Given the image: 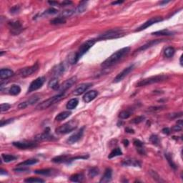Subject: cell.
Here are the masks:
<instances>
[{"instance_id":"26","label":"cell","mask_w":183,"mask_h":183,"mask_svg":"<svg viewBox=\"0 0 183 183\" xmlns=\"http://www.w3.org/2000/svg\"><path fill=\"white\" fill-rule=\"evenodd\" d=\"M71 112H70V111H64V112H60L56 116L55 120L57 121V122H61V121L64 120L67 117H69L71 115Z\"/></svg>"},{"instance_id":"24","label":"cell","mask_w":183,"mask_h":183,"mask_svg":"<svg viewBox=\"0 0 183 183\" xmlns=\"http://www.w3.org/2000/svg\"><path fill=\"white\" fill-rule=\"evenodd\" d=\"M112 170L110 168H107L105 169L104 175H103L102 178H101L100 182H109L112 180Z\"/></svg>"},{"instance_id":"59","label":"cell","mask_w":183,"mask_h":183,"mask_svg":"<svg viewBox=\"0 0 183 183\" xmlns=\"http://www.w3.org/2000/svg\"><path fill=\"white\" fill-rule=\"evenodd\" d=\"M49 4H50L51 5H54V4H58L57 1H49Z\"/></svg>"},{"instance_id":"6","label":"cell","mask_w":183,"mask_h":183,"mask_svg":"<svg viewBox=\"0 0 183 183\" xmlns=\"http://www.w3.org/2000/svg\"><path fill=\"white\" fill-rule=\"evenodd\" d=\"M64 97V93H59L57 95L54 96V97H50V98L47 99L46 100H44V102H41L37 106V109L39 110H43V109H47L50 106L53 105L55 103H57L60 100H62Z\"/></svg>"},{"instance_id":"20","label":"cell","mask_w":183,"mask_h":183,"mask_svg":"<svg viewBox=\"0 0 183 183\" xmlns=\"http://www.w3.org/2000/svg\"><path fill=\"white\" fill-rule=\"evenodd\" d=\"M92 85V83L82 84V85H79L78 87H76V89L74 91V95H80V94H83L85 92H86L89 87H90Z\"/></svg>"},{"instance_id":"16","label":"cell","mask_w":183,"mask_h":183,"mask_svg":"<svg viewBox=\"0 0 183 183\" xmlns=\"http://www.w3.org/2000/svg\"><path fill=\"white\" fill-rule=\"evenodd\" d=\"M76 76H72V77L70 78L69 79L66 80L62 85L59 87V93H64L68 89L72 87L73 85L76 83Z\"/></svg>"},{"instance_id":"54","label":"cell","mask_w":183,"mask_h":183,"mask_svg":"<svg viewBox=\"0 0 183 183\" xmlns=\"http://www.w3.org/2000/svg\"><path fill=\"white\" fill-rule=\"evenodd\" d=\"M72 4V1H63L62 3H61V6H62V7H64V6H68V5H70V4Z\"/></svg>"},{"instance_id":"37","label":"cell","mask_w":183,"mask_h":183,"mask_svg":"<svg viewBox=\"0 0 183 183\" xmlns=\"http://www.w3.org/2000/svg\"><path fill=\"white\" fill-rule=\"evenodd\" d=\"M119 155H122V152L120 150L119 147H116L115 149H113L112 150V152L109 153V156H108V158L109 159H112L113 157H117V156H119Z\"/></svg>"},{"instance_id":"32","label":"cell","mask_w":183,"mask_h":183,"mask_svg":"<svg viewBox=\"0 0 183 183\" xmlns=\"http://www.w3.org/2000/svg\"><path fill=\"white\" fill-rule=\"evenodd\" d=\"M84 175L82 173H77L70 177V180L74 182H81L84 180Z\"/></svg>"},{"instance_id":"46","label":"cell","mask_w":183,"mask_h":183,"mask_svg":"<svg viewBox=\"0 0 183 183\" xmlns=\"http://www.w3.org/2000/svg\"><path fill=\"white\" fill-rule=\"evenodd\" d=\"M144 119H145V117L138 116L137 117L135 118V119H133L131 121V122L134 123V124H139V123L142 122Z\"/></svg>"},{"instance_id":"8","label":"cell","mask_w":183,"mask_h":183,"mask_svg":"<svg viewBox=\"0 0 183 183\" xmlns=\"http://www.w3.org/2000/svg\"><path fill=\"white\" fill-rule=\"evenodd\" d=\"M12 145L16 148L20 150H27L32 149L37 146V141L31 142V141H19V142H14Z\"/></svg>"},{"instance_id":"31","label":"cell","mask_w":183,"mask_h":183,"mask_svg":"<svg viewBox=\"0 0 183 183\" xmlns=\"http://www.w3.org/2000/svg\"><path fill=\"white\" fill-rule=\"evenodd\" d=\"M50 23L52 25H62V24L66 23V18H64V16H59L58 17L55 18L52 20L50 21Z\"/></svg>"},{"instance_id":"40","label":"cell","mask_w":183,"mask_h":183,"mask_svg":"<svg viewBox=\"0 0 183 183\" xmlns=\"http://www.w3.org/2000/svg\"><path fill=\"white\" fill-rule=\"evenodd\" d=\"M132 113V112L130 110H124L122 112H121L119 115V117L120 119H128L130 116H131Z\"/></svg>"},{"instance_id":"55","label":"cell","mask_w":183,"mask_h":183,"mask_svg":"<svg viewBox=\"0 0 183 183\" xmlns=\"http://www.w3.org/2000/svg\"><path fill=\"white\" fill-rule=\"evenodd\" d=\"M125 132L127 133H130V134H134L135 133L134 130H132V128H130V127H127V128H125Z\"/></svg>"},{"instance_id":"49","label":"cell","mask_w":183,"mask_h":183,"mask_svg":"<svg viewBox=\"0 0 183 183\" xmlns=\"http://www.w3.org/2000/svg\"><path fill=\"white\" fill-rule=\"evenodd\" d=\"M134 145L137 148H140V147H144V143L142 142H141L139 139H135L134 142Z\"/></svg>"},{"instance_id":"30","label":"cell","mask_w":183,"mask_h":183,"mask_svg":"<svg viewBox=\"0 0 183 183\" xmlns=\"http://www.w3.org/2000/svg\"><path fill=\"white\" fill-rule=\"evenodd\" d=\"M87 6V1H82L79 3V5L77 6L76 9L74 10V12L76 13H82L86 10Z\"/></svg>"},{"instance_id":"33","label":"cell","mask_w":183,"mask_h":183,"mask_svg":"<svg viewBox=\"0 0 183 183\" xmlns=\"http://www.w3.org/2000/svg\"><path fill=\"white\" fill-rule=\"evenodd\" d=\"M78 103H79V100H77L76 98H74V99H72V100H70V101L67 102V109H70V110H71V109H74V108L76 107V106L78 105Z\"/></svg>"},{"instance_id":"53","label":"cell","mask_w":183,"mask_h":183,"mask_svg":"<svg viewBox=\"0 0 183 183\" xmlns=\"http://www.w3.org/2000/svg\"><path fill=\"white\" fill-rule=\"evenodd\" d=\"M172 130H174V131L175 132H178V131H181L182 130V127H180V125H176V126H174L173 128H172Z\"/></svg>"},{"instance_id":"43","label":"cell","mask_w":183,"mask_h":183,"mask_svg":"<svg viewBox=\"0 0 183 183\" xmlns=\"http://www.w3.org/2000/svg\"><path fill=\"white\" fill-rule=\"evenodd\" d=\"M74 13H75L74 10H65V11H63L62 13H61V16H64V18L69 17V16L72 15Z\"/></svg>"},{"instance_id":"11","label":"cell","mask_w":183,"mask_h":183,"mask_svg":"<svg viewBox=\"0 0 183 183\" xmlns=\"http://www.w3.org/2000/svg\"><path fill=\"white\" fill-rule=\"evenodd\" d=\"M163 20V18L160 17V16H156V17L151 18L150 19H149V20H147V22H145V23L142 24V25H140L139 27L137 28V29H136L135 31V32H139V31L145 30V29H147V28L149 27L152 26V25H154V24L162 22Z\"/></svg>"},{"instance_id":"34","label":"cell","mask_w":183,"mask_h":183,"mask_svg":"<svg viewBox=\"0 0 183 183\" xmlns=\"http://www.w3.org/2000/svg\"><path fill=\"white\" fill-rule=\"evenodd\" d=\"M21 92V87L19 86V85H13L9 89V93L12 95H18V94L20 93Z\"/></svg>"},{"instance_id":"9","label":"cell","mask_w":183,"mask_h":183,"mask_svg":"<svg viewBox=\"0 0 183 183\" xmlns=\"http://www.w3.org/2000/svg\"><path fill=\"white\" fill-rule=\"evenodd\" d=\"M39 69V64L38 62H36L34 65L30 66V67H25V68L22 69L19 71V74L22 77H27L34 74V72L38 70Z\"/></svg>"},{"instance_id":"60","label":"cell","mask_w":183,"mask_h":183,"mask_svg":"<svg viewBox=\"0 0 183 183\" xmlns=\"http://www.w3.org/2000/svg\"><path fill=\"white\" fill-rule=\"evenodd\" d=\"M169 1H160V4H167V3H169Z\"/></svg>"},{"instance_id":"57","label":"cell","mask_w":183,"mask_h":183,"mask_svg":"<svg viewBox=\"0 0 183 183\" xmlns=\"http://www.w3.org/2000/svg\"><path fill=\"white\" fill-rule=\"evenodd\" d=\"M124 2L123 1H113V2H112V4H113V5H116V4H122V3Z\"/></svg>"},{"instance_id":"1","label":"cell","mask_w":183,"mask_h":183,"mask_svg":"<svg viewBox=\"0 0 183 183\" xmlns=\"http://www.w3.org/2000/svg\"><path fill=\"white\" fill-rule=\"evenodd\" d=\"M130 52V47H129V46H126V47L119 49V50H117L115 53L112 54L107 59H105V60L103 61L102 63L101 66L102 67H104V68H107V67H110L112 66H114L115 64H117L122 59H124V57L127 56Z\"/></svg>"},{"instance_id":"28","label":"cell","mask_w":183,"mask_h":183,"mask_svg":"<svg viewBox=\"0 0 183 183\" xmlns=\"http://www.w3.org/2000/svg\"><path fill=\"white\" fill-rule=\"evenodd\" d=\"M175 32L172 31H169L168 29H163V30L160 31H154V32H152V35H158V36H172L174 35Z\"/></svg>"},{"instance_id":"52","label":"cell","mask_w":183,"mask_h":183,"mask_svg":"<svg viewBox=\"0 0 183 183\" xmlns=\"http://www.w3.org/2000/svg\"><path fill=\"white\" fill-rule=\"evenodd\" d=\"M162 132H163V134H165V135H169L170 134L171 130H170V129L168 128V127H165V128L163 129Z\"/></svg>"},{"instance_id":"2","label":"cell","mask_w":183,"mask_h":183,"mask_svg":"<svg viewBox=\"0 0 183 183\" xmlns=\"http://www.w3.org/2000/svg\"><path fill=\"white\" fill-rule=\"evenodd\" d=\"M96 41L94 39H92V40H87V42H84L80 46H79V49L76 51L75 53H72L69 56V62L71 64H75L77 63V61L79 60L81 57L83 56L87 52L92 46L95 44Z\"/></svg>"},{"instance_id":"56","label":"cell","mask_w":183,"mask_h":183,"mask_svg":"<svg viewBox=\"0 0 183 183\" xmlns=\"http://www.w3.org/2000/svg\"><path fill=\"white\" fill-rule=\"evenodd\" d=\"M122 143L124 144V146L127 147L129 145V143H130V142H129V141L127 140V139H123V140H122Z\"/></svg>"},{"instance_id":"29","label":"cell","mask_w":183,"mask_h":183,"mask_svg":"<svg viewBox=\"0 0 183 183\" xmlns=\"http://www.w3.org/2000/svg\"><path fill=\"white\" fill-rule=\"evenodd\" d=\"M18 158L15 155L13 154H1V159L4 163H10V162L14 161Z\"/></svg>"},{"instance_id":"51","label":"cell","mask_w":183,"mask_h":183,"mask_svg":"<svg viewBox=\"0 0 183 183\" xmlns=\"http://www.w3.org/2000/svg\"><path fill=\"white\" fill-rule=\"evenodd\" d=\"M13 120H14V119H7V120H1V127H3V126L6 125V124H10V123L13 122Z\"/></svg>"},{"instance_id":"19","label":"cell","mask_w":183,"mask_h":183,"mask_svg":"<svg viewBox=\"0 0 183 183\" xmlns=\"http://www.w3.org/2000/svg\"><path fill=\"white\" fill-rule=\"evenodd\" d=\"M64 71H65V66H64V63L61 62L54 67L52 70V73H53V76H55V78H57L61 76L64 72Z\"/></svg>"},{"instance_id":"4","label":"cell","mask_w":183,"mask_h":183,"mask_svg":"<svg viewBox=\"0 0 183 183\" xmlns=\"http://www.w3.org/2000/svg\"><path fill=\"white\" fill-rule=\"evenodd\" d=\"M125 35V31L122 29H113L108 30L103 34H100L97 38V40H106L112 39H117Z\"/></svg>"},{"instance_id":"18","label":"cell","mask_w":183,"mask_h":183,"mask_svg":"<svg viewBox=\"0 0 183 183\" xmlns=\"http://www.w3.org/2000/svg\"><path fill=\"white\" fill-rule=\"evenodd\" d=\"M163 41H164V40H151V41L148 42L147 43H146L144 45L141 46L140 47L138 48L137 50H135V52H142V51L145 50V49H148V48L152 47L153 46H155L156 44H159V43L162 42Z\"/></svg>"},{"instance_id":"36","label":"cell","mask_w":183,"mask_h":183,"mask_svg":"<svg viewBox=\"0 0 183 183\" xmlns=\"http://www.w3.org/2000/svg\"><path fill=\"white\" fill-rule=\"evenodd\" d=\"M165 156L166 159H167L168 163L170 165V167L174 169V170H176L177 169V165L175 163V162L173 161V159H172V155H171L170 153H165Z\"/></svg>"},{"instance_id":"10","label":"cell","mask_w":183,"mask_h":183,"mask_svg":"<svg viewBox=\"0 0 183 183\" xmlns=\"http://www.w3.org/2000/svg\"><path fill=\"white\" fill-rule=\"evenodd\" d=\"M44 81H45V78L44 76H41V77H38L35 79V80L32 81L29 85V88H28L27 93H30L31 92H34L39 89L42 87L44 85Z\"/></svg>"},{"instance_id":"48","label":"cell","mask_w":183,"mask_h":183,"mask_svg":"<svg viewBox=\"0 0 183 183\" xmlns=\"http://www.w3.org/2000/svg\"><path fill=\"white\" fill-rule=\"evenodd\" d=\"M19 11H20V7L18 5L14 6V7H12V8L10 9V13H12V14H17V13L19 12Z\"/></svg>"},{"instance_id":"27","label":"cell","mask_w":183,"mask_h":183,"mask_svg":"<svg viewBox=\"0 0 183 183\" xmlns=\"http://www.w3.org/2000/svg\"><path fill=\"white\" fill-rule=\"evenodd\" d=\"M38 163V160L37 159H29V160H25V162L19 163L17 165L18 167H27V166L33 165Z\"/></svg>"},{"instance_id":"22","label":"cell","mask_w":183,"mask_h":183,"mask_svg":"<svg viewBox=\"0 0 183 183\" xmlns=\"http://www.w3.org/2000/svg\"><path fill=\"white\" fill-rule=\"evenodd\" d=\"M122 165L124 166H133V167H141L140 162L135 159H126L122 162Z\"/></svg>"},{"instance_id":"35","label":"cell","mask_w":183,"mask_h":183,"mask_svg":"<svg viewBox=\"0 0 183 183\" xmlns=\"http://www.w3.org/2000/svg\"><path fill=\"white\" fill-rule=\"evenodd\" d=\"M48 86H49V87L52 88L53 89H59L60 86L59 85V81H58L57 78H54V79H51L49 82Z\"/></svg>"},{"instance_id":"58","label":"cell","mask_w":183,"mask_h":183,"mask_svg":"<svg viewBox=\"0 0 183 183\" xmlns=\"http://www.w3.org/2000/svg\"><path fill=\"white\" fill-rule=\"evenodd\" d=\"M0 174H1V175H7V171H4L3 169H1V170H0Z\"/></svg>"},{"instance_id":"3","label":"cell","mask_w":183,"mask_h":183,"mask_svg":"<svg viewBox=\"0 0 183 183\" xmlns=\"http://www.w3.org/2000/svg\"><path fill=\"white\" fill-rule=\"evenodd\" d=\"M169 79V76L166 74H159V75L150 76V77L145 78L144 79H141L140 81L136 84V87H145L147 85H152L154 83H159L167 81Z\"/></svg>"},{"instance_id":"7","label":"cell","mask_w":183,"mask_h":183,"mask_svg":"<svg viewBox=\"0 0 183 183\" xmlns=\"http://www.w3.org/2000/svg\"><path fill=\"white\" fill-rule=\"evenodd\" d=\"M89 156H76V157H70L69 155H59L54 157L52 161L55 163H67L70 164L72 162L78 159H87Z\"/></svg>"},{"instance_id":"23","label":"cell","mask_w":183,"mask_h":183,"mask_svg":"<svg viewBox=\"0 0 183 183\" xmlns=\"http://www.w3.org/2000/svg\"><path fill=\"white\" fill-rule=\"evenodd\" d=\"M14 75V72L10 69H1L0 70V79H8Z\"/></svg>"},{"instance_id":"25","label":"cell","mask_w":183,"mask_h":183,"mask_svg":"<svg viewBox=\"0 0 183 183\" xmlns=\"http://www.w3.org/2000/svg\"><path fill=\"white\" fill-rule=\"evenodd\" d=\"M56 171L53 169H37L34 171V173L37 175H44V176H51L55 173Z\"/></svg>"},{"instance_id":"50","label":"cell","mask_w":183,"mask_h":183,"mask_svg":"<svg viewBox=\"0 0 183 183\" xmlns=\"http://www.w3.org/2000/svg\"><path fill=\"white\" fill-rule=\"evenodd\" d=\"M14 171L17 172H28L29 169H27V168H23L22 167H18L17 168L14 169Z\"/></svg>"},{"instance_id":"5","label":"cell","mask_w":183,"mask_h":183,"mask_svg":"<svg viewBox=\"0 0 183 183\" xmlns=\"http://www.w3.org/2000/svg\"><path fill=\"white\" fill-rule=\"evenodd\" d=\"M78 126V121L75 119H72L69 122L64 123V124L56 129L55 132L58 135H65L74 131L77 128Z\"/></svg>"},{"instance_id":"12","label":"cell","mask_w":183,"mask_h":183,"mask_svg":"<svg viewBox=\"0 0 183 183\" xmlns=\"http://www.w3.org/2000/svg\"><path fill=\"white\" fill-rule=\"evenodd\" d=\"M10 32L13 35H18L22 30V25L19 21H12L8 23Z\"/></svg>"},{"instance_id":"38","label":"cell","mask_w":183,"mask_h":183,"mask_svg":"<svg viewBox=\"0 0 183 183\" xmlns=\"http://www.w3.org/2000/svg\"><path fill=\"white\" fill-rule=\"evenodd\" d=\"M175 48L172 47V46H169V47L166 48V49H165L164 55L167 58L172 57L174 56V55H175Z\"/></svg>"},{"instance_id":"41","label":"cell","mask_w":183,"mask_h":183,"mask_svg":"<svg viewBox=\"0 0 183 183\" xmlns=\"http://www.w3.org/2000/svg\"><path fill=\"white\" fill-rule=\"evenodd\" d=\"M150 141L156 146L159 145V144H160V139H159L158 136L156 135H152L150 137Z\"/></svg>"},{"instance_id":"42","label":"cell","mask_w":183,"mask_h":183,"mask_svg":"<svg viewBox=\"0 0 183 183\" xmlns=\"http://www.w3.org/2000/svg\"><path fill=\"white\" fill-rule=\"evenodd\" d=\"M25 182H44V180L42 179H40V178H29L25 180Z\"/></svg>"},{"instance_id":"39","label":"cell","mask_w":183,"mask_h":183,"mask_svg":"<svg viewBox=\"0 0 183 183\" xmlns=\"http://www.w3.org/2000/svg\"><path fill=\"white\" fill-rule=\"evenodd\" d=\"M99 174V169L97 167H92L88 171V177L89 178H93L94 177L97 176Z\"/></svg>"},{"instance_id":"61","label":"cell","mask_w":183,"mask_h":183,"mask_svg":"<svg viewBox=\"0 0 183 183\" xmlns=\"http://www.w3.org/2000/svg\"><path fill=\"white\" fill-rule=\"evenodd\" d=\"M180 64L181 65H182V56L180 57Z\"/></svg>"},{"instance_id":"47","label":"cell","mask_w":183,"mask_h":183,"mask_svg":"<svg viewBox=\"0 0 183 183\" xmlns=\"http://www.w3.org/2000/svg\"><path fill=\"white\" fill-rule=\"evenodd\" d=\"M11 107V105L8 103H2L1 104V112H5V111L9 110Z\"/></svg>"},{"instance_id":"15","label":"cell","mask_w":183,"mask_h":183,"mask_svg":"<svg viewBox=\"0 0 183 183\" xmlns=\"http://www.w3.org/2000/svg\"><path fill=\"white\" fill-rule=\"evenodd\" d=\"M134 67H135V64H132V65L129 66V67H127V68L124 69V70L121 72L119 74H118L116 77L114 79V82L117 83V82H121V81H122L123 79L126 77V76L128 75V74H130V73L133 70H134Z\"/></svg>"},{"instance_id":"21","label":"cell","mask_w":183,"mask_h":183,"mask_svg":"<svg viewBox=\"0 0 183 183\" xmlns=\"http://www.w3.org/2000/svg\"><path fill=\"white\" fill-rule=\"evenodd\" d=\"M97 95H98V92L95 90H91L87 92L83 97L84 102L86 103L90 102L91 101H92L93 100H94L96 98V97Z\"/></svg>"},{"instance_id":"17","label":"cell","mask_w":183,"mask_h":183,"mask_svg":"<svg viewBox=\"0 0 183 183\" xmlns=\"http://www.w3.org/2000/svg\"><path fill=\"white\" fill-rule=\"evenodd\" d=\"M39 100H40V97H39L38 95L32 96V97H31L28 100H27V101L20 103V104H19V106H18V108H19V109H25V108L27 107L28 106L34 104V103L37 102Z\"/></svg>"},{"instance_id":"14","label":"cell","mask_w":183,"mask_h":183,"mask_svg":"<svg viewBox=\"0 0 183 183\" xmlns=\"http://www.w3.org/2000/svg\"><path fill=\"white\" fill-rule=\"evenodd\" d=\"M54 139V137L50 134V129L49 127L46 128L44 132L39 134L34 137V140L37 142H41V141H45V140H52Z\"/></svg>"},{"instance_id":"45","label":"cell","mask_w":183,"mask_h":183,"mask_svg":"<svg viewBox=\"0 0 183 183\" xmlns=\"http://www.w3.org/2000/svg\"><path fill=\"white\" fill-rule=\"evenodd\" d=\"M57 13H58V10H55L54 8H49L46 10L42 14L43 15H49V14H55Z\"/></svg>"},{"instance_id":"44","label":"cell","mask_w":183,"mask_h":183,"mask_svg":"<svg viewBox=\"0 0 183 183\" xmlns=\"http://www.w3.org/2000/svg\"><path fill=\"white\" fill-rule=\"evenodd\" d=\"M166 107L165 106H154V107H150L148 108V112H157V111L164 109Z\"/></svg>"},{"instance_id":"13","label":"cell","mask_w":183,"mask_h":183,"mask_svg":"<svg viewBox=\"0 0 183 183\" xmlns=\"http://www.w3.org/2000/svg\"><path fill=\"white\" fill-rule=\"evenodd\" d=\"M84 131H85V127H81L77 132H76L74 134H73L72 135L69 137V139L67 140V143L69 145H73V144L76 143L78 141L80 140L84 135Z\"/></svg>"}]
</instances>
